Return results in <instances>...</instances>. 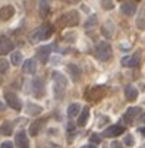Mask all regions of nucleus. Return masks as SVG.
<instances>
[{
  "label": "nucleus",
  "mask_w": 145,
  "mask_h": 148,
  "mask_svg": "<svg viewBox=\"0 0 145 148\" xmlns=\"http://www.w3.org/2000/svg\"><path fill=\"white\" fill-rule=\"evenodd\" d=\"M123 142H125V145L132 147V145L135 144V139H133V136H132V135H126V136H125V139H123Z\"/></svg>",
  "instance_id": "c85d7f7f"
},
{
  "label": "nucleus",
  "mask_w": 145,
  "mask_h": 148,
  "mask_svg": "<svg viewBox=\"0 0 145 148\" xmlns=\"http://www.w3.org/2000/svg\"><path fill=\"white\" fill-rule=\"evenodd\" d=\"M138 131H139V132H141V134H142V135H145V128H139V129H138Z\"/></svg>",
  "instance_id": "f704fd0d"
},
{
  "label": "nucleus",
  "mask_w": 145,
  "mask_h": 148,
  "mask_svg": "<svg viewBox=\"0 0 145 148\" xmlns=\"http://www.w3.org/2000/svg\"><path fill=\"white\" fill-rule=\"evenodd\" d=\"M10 63L15 66H19L21 63H22V54H21L19 51H13L10 54Z\"/></svg>",
  "instance_id": "b1692460"
},
{
  "label": "nucleus",
  "mask_w": 145,
  "mask_h": 148,
  "mask_svg": "<svg viewBox=\"0 0 145 148\" xmlns=\"http://www.w3.org/2000/svg\"><path fill=\"white\" fill-rule=\"evenodd\" d=\"M15 145L18 148H29V141H28V136L24 131H21L16 134L15 136Z\"/></svg>",
  "instance_id": "1a4fd4ad"
},
{
  "label": "nucleus",
  "mask_w": 145,
  "mask_h": 148,
  "mask_svg": "<svg viewBox=\"0 0 145 148\" xmlns=\"http://www.w3.org/2000/svg\"><path fill=\"white\" fill-rule=\"evenodd\" d=\"M139 60H141V54L135 53L133 56H126L122 59V65L126 66V68H135L139 65Z\"/></svg>",
  "instance_id": "6e6552de"
},
{
  "label": "nucleus",
  "mask_w": 145,
  "mask_h": 148,
  "mask_svg": "<svg viewBox=\"0 0 145 148\" xmlns=\"http://www.w3.org/2000/svg\"><path fill=\"white\" fill-rule=\"evenodd\" d=\"M125 132V128L122 125H111L109 128L103 132V136L104 138H114V136H119Z\"/></svg>",
  "instance_id": "423d86ee"
},
{
  "label": "nucleus",
  "mask_w": 145,
  "mask_h": 148,
  "mask_svg": "<svg viewBox=\"0 0 145 148\" xmlns=\"http://www.w3.org/2000/svg\"><path fill=\"white\" fill-rule=\"evenodd\" d=\"M110 148H123L120 142H111L110 144Z\"/></svg>",
  "instance_id": "473e14b6"
},
{
  "label": "nucleus",
  "mask_w": 145,
  "mask_h": 148,
  "mask_svg": "<svg viewBox=\"0 0 145 148\" xmlns=\"http://www.w3.org/2000/svg\"><path fill=\"white\" fill-rule=\"evenodd\" d=\"M43 112V107L38 104H34V103H27V113L31 114V116H37Z\"/></svg>",
  "instance_id": "412c9836"
},
{
  "label": "nucleus",
  "mask_w": 145,
  "mask_h": 148,
  "mask_svg": "<svg viewBox=\"0 0 145 148\" xmlns=\"http://www.w3.org/2000/svg\"><path fill=\"white\" fill-rule=\"evenodd\" d=\"M101 6H103V9H113V8H114V3L104 0V2H101Z\"/></svg>",
  "instance_id": "c756f323"
},
{
  "label": "nucleus",
  "mask_w": 145,
  "mask_h": 148,
  "mask_svg": "<svg viewBox=\"0 0 145 148\" xmlns=\"http://www.w3.org/2000/svg\"><path fill=\"white\" fill-rule=\"evenodd\" d=\"M0 82H2V78H0Z\"/></svg>",
  "instance_id": "4c0bfd02"
},
{
  "label": "nucleus",
  "mask_w": 145,
  "mask_h": 148,
  "mask_svg": "<svg viewBox=\"0 0 145 148\" xmlns=\"http://www.w3.org/2000/svg\"><path fill=\"white\" fill-rule=\"evenodd\" d=\"M5 100H6V103L10 106L13 110H18L19 112L21 109H22V103H21L19 97L15 92H6L5 94Z\"/></svg>",
  "instance_id": "39448f33"
},
{
  "label": "nucleus",
  "mask_w": 145,
  "mask_h": 148,
  "mask_svg": "<svg viewBox=\"0 0 145 148\" xmlns=\"http://www.w3.org/2000/svg\"><path fill=\"white\" fill-rule=\"evenodd\" d=\"M141 112H142L141 107H131V109L126 110L123 119H125V122H128V123H132L133 120H136V117L141 114Z\"/></svg>",
  "instance_id": "9d476101"
},
{
  "label": "nucleus",
  "mask_w": 145,
  "mask_h": 148,
  "mask_svg": "<svg viewBox=\"0 0 145 148\" xmlns=\"http://www.w3.org/2000/svg\"><path fill=\"white\" fill-rule=\"evenodd\" d=\"M51 78H53V82H54V97L57 100H60L62 97H63L65 94V90L68 87V79L63 73H60V72H53L51 73Z\"/></svg>",
  "instance_id": "f257e3e1"
},
{
  "label": "nucleus",
  "mask_w": 145,
  "mask_h": 148,
  "mask_svg": "<svg viewBox=\"0 0 145 148\" xmlns=\"http://www.w3.org/2000/svg\"><path fill=\"white\" fill-rule=\"evenodd\" d=\"M111 56V47L107 41H101L95 46V57L101 62H107Z\"/></svg>",
  "instance_id": "7ed1b4c3"
},
{
  "label": "nucleus",
  "mask_w": 145,
  "mask_h": 148,
  "mask_svg": "<svg viewBox=\"0 0 145 148\" xmlns=\"http://www.w3.org/2000/svg\"><path fill=\"white\" fill-rule=\"evenodd\" d=\"M91 141H92V142H97V144H100V142H101V138H100L98 135H92V136H91Z\"/></svg>",
  "instance_id": "2f4dec72"
},
{
  "label": "nucleus",
  "mask_w": 145,
  "mask_h": 148,
  "mask_svg": "<svg viewBox=\"0 0 145 148\" xmlns=\"http://www.w3.org/2000/svg\"><path fill=\"white\" fill-rule=\"evenodd\" d=\"M13 15H15V8L12 5H6V6H3L2 9H0V19L2 21H8Z\"/></svg>",
  "instance_id": "ddd939ff"
},
{
  "label": "nucleus",
  "mask_w": 145,
  "mask_h": 148,
  "mask_svg": "<svg viewBox=\"0 0 145 148\" xmlns=\"http://www.w3.org/2000/svg\"><path fill=\"white\" fill-rule=\"evenodd\" d=\"M136 28L138 29H145V3L139 8L138 18H136Z\"/></svg>",
  "instance_id": "dca6fc26"
},
{
  "label": "nucleus",
  "mask_w": 145,
  "mask_h": 148,
  "mask_svg": "<svg viewBox=\"0 0 145 148\" xmlns=\"http://www.w3.org/2000/svg\"><path fill=\"white\" fill-rule=\"evenodd\" d=\"M9 69V62L6 59H0V73H5Z\"/></svg>",
  "instance_id": "cd10ccee"
},
{
  "label": "nucleus",
  "mask_w": 145,
  "mask_h": 148,
  "mask_svg": "<svg viewBox=\"0 0 145 148\" xmlns=\"http://www.w3.org/2000/svg\"><path fill=\"white\" fill-rule=\"evenodd\" d=\"M3 109H5V104H3V103H2V101H0V112H2V110H3Z\"/></svg>",
  "instance_id": "e433bc0d"
},
{
  "label": "nucleus",
  "mask_w": 145,
  "mask_h": 148,
  "mask_svg": "<svg viewBox=\"0 0 145 148\" xmlns=\"http://www.w3.org/2000/svg\"><path fill=\"white\" fill-rule=\"evenodd\" d=\"M44 119H38V120H35V122H32L31 123V126H29V134L32 135V136H35V135H38L40 134V129L44 126Z\"/></svg>",
  "instance_id": "a211bd4d"
},
{
  "label": "nucleus",
  "mask_w": 145,
  "mask_h": 148,
  "mask_svg": "<svg viewBox=\"0 0 145 148\" xmlns=\"http://www.w3.org/2000/svg\"><path fill=\"white\" fill-rule=\"evenodd\" d=\"M81 112H82V109H81V106L78 104V103H72L69 107H68V116L70 117V119H73V117H76V116H79L81 114Z\"/></svg>",
  "instance_id": "aec40b11"
},
{
  "label": "nucleus",
  "mask_w": 145,
  "mask_h": 148,
  "mask_svg": "<svg viewBox=\"0 0 145 148\" xmlns=\"http://www.w3.org/2000/svg\"><path fill=\"white\" fill-rule=\"evenodd\" d=\"M32 91H34V95H37V97L44 94V84L40 78H35L32 81Z\"/></svg>",
  "instance_id": "4468645a"
},
{
  "label": "nucleus",
  "mask_w": 145,
  "mask_h": 148,
  "mask_svg": "<svg viewBox=\"0 0 145 148\" xmlns=\"http://www.w3.org/2000/svg\"><path fill=\"white\" fill-rule=\"evenodd\" d=\"M12 129H13V125L10 122H5L2 125V128H0V132H2L3 135H10L12 134Z\"/></svg>",
  "instance_id": "a878e982"
},
{
  "label": "nucleus",
  "mask_w": 145,
  "mask_h": 148,
  "mask_svg": "<svg viewBox=\"0 0 145 148\" xmlns=\"http://www.w3.org/2000/svg\"><path fill=\"white\" fill-rule=\"evenodd\" d=\"M68 71L70 72V75H72V79H73V81H78V79H79L81 71H79V68H78L76 65H69V66H68Z\"/></svg>",
  "instance_id": "393cba45"
},
{
  "label": "nucleus",
  "mask_w": 145,
  "mask_h": 148,
  "mask_svg": "<svg viewBox=\"0 0 145 148\" xmlns=\"http://www.w3.org/2000/svg\"><path fill=\"white\" fill-rule=\"evenodd\" d=\"M51 34H53V27H51V24H44V25H41L38 29H35V31L31 34V41H32V43H37V41L47 40Z\"/></svg>",
  "instance_id": "f03ea898"
},
{
  "label": "nucleus",
  "mask_w": 145,
  "mask_h": 148,
  "mask_svg": "<svg viewBox=\"0 0 145 148\" xmlns=\"http://www.w3.org/2000/svg\"><path fill=\"white\" fill-rule=\"evenodd\" d=\"M88 117H90V109L88 107H84V109H82V112H81V114L78 116V126H85Z\"/></svg>",
  "instance_id": "4be33fe9"
},
{
  "label": "nucleus",
  "mask_w": 145,
  "mask_h": 148,
  "mask_svg": "<svg viewBox=\"0 0 145 148\" xmlns=\"http://www.w3.org/2000/svg\"><path fill=\"white\" fill-rule=\"evenodd\" d=\"M97 25V16L95 15H91L88 19H87V22H85V29H91Z\"/></svg>",
  "instance_id": "bb28decb"
},
{
  "label": "nucleus",
  "mask_w": 145,
  "mask_h": 148,
  "mask_svg": "<svg viewBox=\"0 0 145 148\" xmlns=\"http://www.w3.org/2000/svg\"><path fill=\"white\" fill-rule=\"evenodd\" d=\"M82 148H97L95 145H92V144H88V145H84Z\"/></svg>",
  "instance_id": "72a5a7b5"
},
{
  "label": "nucleus",
  "mask_w": 145,
  "mask_h": 148,
  "mask_svg": "<svg viewBox=\"0 0 145 148\" xmlns=\"http://www.w3.org/2000/svg\"><path fill=\"white\" fill-rule=\"evenodd\" d=\"M101 32H103V35H104L106 38L113 37V34H114V24H113V21H106L104 25H103V28H101Z\"/></svg>",
  "instance_id": "2eb2a0df"
},
{
  "label": "nucleus",
  "mask_w": 145,
  "mask_h": 148,
  "mask_svg": "<svg viewBox=\"0 0 145 148\" xmlns=\"http://www.w3.org/2000/svg\"><path fill=\"white\" fill-rule=\"evenodd\" d=\"M50 50H51V47L50 46H44V47H40V49H37V57H38V60L41 62V63H47V60H49V57H50Z\"/></svg>",
  "instance_id": "f8f14e48"
},
{
  "label": "nucleus",
  "mask_w": 145,
  "mask_h": 148,
  "mask_svg": "<svg viewBox=\"0 0 145 148\" xmlns=\"http://www.w3.org/2000/svg\"><path fill=\"white\" fill-rule=\"evenodd\" d=\"M0 148H13V144L10 141H5L2 145H0Z\"/></svg>",
  "instance_id": "7c9ffc66"
},
{
  "label": "nucleus",
  "mask_w": 145,
  "mask_h": 148,
  "mask_svg": "<svg viewBox=\"0 0 145 148\" xmlns=\"http://www.w3.org/2000/svg\"><path fill=\"white\" fill-rule=\"evenodd\" d=\"M22 71H24L25 73H35V71H37V63H35V60H34V59L25 60V62L22 63Z\"/></svg>",
  "instance_id": "f3484780"
},
{
  "label": "nucleus",
  "mask_w": 145,
  "mask_h": 148,
  "mask_svg": "<svg viewBox=\"0 0 145 148\" xmlns=\"http://www.w3.org/2000/svg\"><path fill=\"white\" fill-rule=\"evenodd\" d=\"M138 90L135 88V87H132V85H126L125 87V97H126V100L128 101H135L136 98H138Z\"/></svg>",
  "instance_id": "6ab92c4d"
},
{
  "label": "nucleus",
  "mask_w": 145,
  "mask_h": 148,
  "mask_svg": "<svg viewBox=\"0 0 145 148\" xmlns=\"http://www.w3.org/2000/svg\"><path fill=\"white\" fill-rule=\"evenodd\" d=\"M13 49H15V44L12 43V40H9L8 37L0 38V54H8L13 51Z\"/></svg>",
  "instance_id": "0eeeda50"
},
{
  "label": "nucleus",
  "mask_w": 145,
  "mask_h": 148,
  "mask_svg": "<svg viewBox=\"0 0 145 148\" xmlns=\"http://www.w3.org/2000/svg\"><path fill=\"white\" fill-rule=\"evenodd\" d=\"M59 22L63 24V25H68V27H75V25L79 24V13L72 10V12H69V13L62 16Z\"/></svg>",
  "instance_id": "20e7f679"
},
{
  "label": "nucleus",
  "mask_w": 145,
  "mask_h": 148,
  "mask_svg": "<svg viewBox=\"0 0 145 148\" xmlns=\"http://www.w3.org/2000/svg\"><path fill=\"white\" fill-rule=\"evenodd\" d=\"M49 10H50V3L49 2H40L38 3V12H40L41 18H46L49 15Z\"/></svg>",
  "instance_id": "5701e85b"
},
{
  "label": "nucleus",
  "mask_w": 145,
  "mask_h": 148,
  "mask_svg": "<svg viewBox=\"0 0 145 148\" xmlns=\"http://www.w3.org/2000/svg\"><path fill=\"white\" fill-rule=\"evenodd\" d=\"M120 10L126 16H133V13L136 12V3L135 2H125L120 5Z\"/></svg>",
  "instance_id": "9b49d317"
},
{
  "label": "nucleus",
  "mask_w": 145,
  "mask_h": 148,
  "mask_svg": "<svg viewBox=\"0 0 145 148\" xmlns=\"http://www.w3.org/2000/svg\"><path fill=\"white\" fill-rule=\"evenodd\" d=\"M139 120H141V122H144V123H145V113H144V114H141V119H139Z\"/></svg>",
  "instance_id": "c9c22d12"
}]
</instances>
